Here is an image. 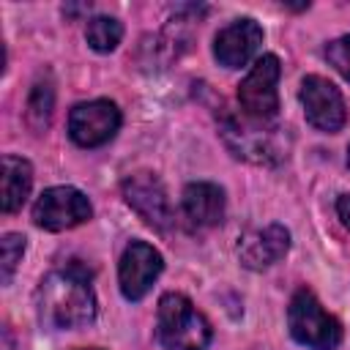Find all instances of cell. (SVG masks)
I'll return each instance as SVG.
<instances>
[{
    "label": "cell",
    "mask_w": 350,
    "mask_h": 350,
    "mask_svg": "<svg viewBox=\"0 0 350 350\" xmlns=\"http://www.w3.org/2000/svg\"><path fill=\"white\" fill-rule=\"evenodd\" d=\"M180 205H183V216L194 227H216L224 219V191L208 180L189 183L183 189Z\"/></svg>",
    "instance_id": "cell-12"
},
{
    "label": "cell",
    "mask_w": 350,
    "mask_h": 350,
    "mask_svg": "<svg viewBox=\"0 0 350 350\" xmlns=\"http://www.w3.org/2000/svg\"><path fill=\"white\" fill-rule=\"evenodd\" d=\"M298 96H301L304 115L314 129L334 134L345 126V120H347L345 98H342L339 88L334 82H328L325 77H317V74L304 77Z\"/></svg>",
    "instance_id": "cell-6"
},
{
    "label": "cell",
    "mask_w": 350,
    "mask_h": 350,
    "mask_svg": "<svg viewBox=\"0 0 350 350\" xmlns=\"http://www.w3.org/2000/svg\"><path fill=\"white\" fill-rule=\"evenodd\" d=\"M85 38L96 52H112L123 38V25L115 16H93L88 19Z\"/></svg>",
    "instance_id": "cell-15"
},
{
    "label": "cell",
    "mask_w": 350,
    "mask_h": 350,
    "mask_svg": "<svg viewBox=\"0 0 350 350\" xmlns=\"http://www.w3.org/2000/svg\"><path fill=\"white\" fill-rule=\"evenodd\" d=\"M287 325L298 345L309 350H336L342 342V325L328 314L312 290H298L287 309Z\"/></svg>",
    "instance_id": "cell-3"
},
{
    "label": "cell",
    "mask_w": 350,
    "mask_h": 350,
    "mask_svg": "<svg viewBox=\"0 0 350 350\" xmlns=\"http://www.w3.org/2000/svg\"><path fill=\"white\" fill-rule=\"evenodd\" d=\"M325 57H328V63L350 82V36L334 38V41L325 46Z\"/></svg>",
    "instance_id": "cell-18"
},
{
    "label": "cell",
    "mask_w": 350,
    "mask_h": 350,
    "mask_svg": "<svg viewBox=\"0 0 350 350\" xmlns=\"http://www.w3.org/2000/svg\"><path fill=\"white\" fill-rule=\"evenodd\" d=\"M38 314L49 328H79L96 317V295L90 287V268L71 260L52 271L38 284Z\"/></svg>",
    "instance_id": "cell-1"
},
{
    "label": "cell",
    "mask_w": 350,
    "mask_h": 350,
    "mask_svg": "<svg viewBox=\"0 0 350 350\" xmlns=\"http://www.w3.org/2000/svg\"><path fill=\"white\" fill-rule=\"evenodd\" d=\"M123 197L126 202L156 230H167L175 221L172 202L167 197L164 183L153 172H134L123 180Z\"/></svg>",
    "instance_id": "cell-8"
},
{
    "label": "cell",
    "mask_w": 350,
    "mask_h": 350,
    "mask_svg": "<svg viewBox=\"0 0 350 350\" xmlns=\"http://www.w3.org/2000/svg\"><path fill=\"white\" fill-rule=\"evenodd\" d=\"M90 216H93L90 200L74 186H52L41 191V197L33 205V221L52 232L85 224Z\"/></svg>",
    "instance_id": "cell-5"
},
{
    "label": "cell",
    "mask_w": 350,
    "mask_h": 350,
    "mask_svg": "<svg viewBox=\"0 0 350 350\" xmlns=\"http://www.w3.org/2000/svg\"><path fill=\"white\" fill-rule=\"evenodd\" d=\"M156 334L167 350H205L213 336L211 323L180 293H167L159 298Z\"/></svg>",
    "instance_id": "cell-2"
},
{
    "label": "cell",
    "mask_w": 350,
    "mask_h": 350,
    "mask_svg": "<svg viewBox=\"0 0 350 350\" xmlns=\"http://www.w3.org/2000/svg\"><path fill=\"white\" fill-rule=\"evenodd\" d=\"M262 44V30L254 19H235L213 38V57L224 68H241L246 66Z\"/></svg>",
    "instance_id": "cell-10"
},
{
    "label": "cell",
    "mask_w": 350,
    "mask_h": 350,
    "mask_svg": "<svg viewBox=\"0 0 350 350\" xmlns=\"http://www.w3.org/2000/svg\"><path fill=\"white\" fill-rule=\"evenodd\" d=\"M290 249V232L282 224H268L262 230H252L238 241V257L246 268L262 271L279 262Z\"/></svg>",
    "instance_id": "cell-11"
},
{
    "label": "cell",
    "mask_w": 350,
    "mask_h": 350,
    "mask_svg": "<svg viewBox=\"0 0 350 350\" xmlns=\"http://www.w3.org/2000/svg\"><path fill=\"white\" fill-rule=\"evenodd\" d=\"M279 57L276 55H262L254 60L252 71L243 77V82L238 85V104L243 109V115L249 120L257 123H268L276 118L279 109Z\"/></svg>",
    "instance_id": "cell-4"
},
{
    "label": "cell",
    "mask_w": 350,
    "mask_h": 350,
    "mask_svg": "<svg viewBox=\"0 0 350 350\" xmlns=\"http://www.w3.org/2000/svg\"><path fill=\"white\" fill-rule=\"evenodd\" d=\"M347 167H350V150H347Z\"/></svg>",
    "instance_id": "cell-20"
},
{
    "label": "cell",
    "mask_w": 350,
    "mask_h": 350,
    "mask_svg": "<svg viewBox=\"0 0 350 350\" xmlns=\"http://www.w3.org/2000/svg\"><path fill=\"white\" fill-rule=\"evenodd\" d=\"M246 118V115H243ZM257 126H262V123H257ZM252 129L249 126V118L241 123V120H227L224 123V139H227V145L235 150V156H241V159H249V161H268L271 156H282L279 150H276V145H273V134H268V129Z\"/></svg>",
    "instance_id": "cell-13"
},
{
    "label": "cell",
    "mask_w": 350,
    "mask_h": 350,
    "mask_svg": "<svg viewBox=\"0 0 350 350\" xmlns=\"http://www.w3.org/2000/svg\"><path fill=\"white\" fill-rule=\"evenodd\" d=\"M164 268L161 254L145 243V241H131L120 257L118 265V282H120V293L126 301H139L145 298V293L153 287V282L159 279Z\"/></svg>",
    "instance_id": "cell-9"
},
{
    "label": "cell",
    "mask_w": 350,
    "mask_h": 350,
    "mask_svg": "<svg viewBox=\"0 0 350 350\" xmlns=\"http://www.w3.org/2000/svg\"><path fill=\"white\" fill-rule=\"evenodd\" d=\"M33 186V167L19 156H3V178H0V208L3 213H14L22 208Z\"/></svg>",
    "instance_id": "cell-14"
},
{
    "label": "cell",
    "mask_w": 350,
    "mask_h": 350,
    "mask_svg": "<svg viewBox=\"0 0 350 350\" xmlns=\"http://www.w3.org/2000/svg\"><path fill=\"white\" fill-rule=\"evenodd\" d=\"M52 101H55V93H52V85L49 82H38L30 93V101H27V118L36 129H44L49 123V115H52Z\"/></svg>",
    "instance_id": "cell-16"
},
{
    "label": "cell",
    "mask_w": 350,
    "mask_h": 350,
    "mask_svg": "<svg viewBox=\"0 0 350 350\" xmlns=\"http://www.w3.org/2000/svg\"><path fill=\"white\" fill-rule=\"evenodd\" d=\"M336 213H339L342 224L350 230V194H342V197L336 200Z\"/></svg>",
    "instance_id": "cell-19"
},
{
    "label": "cell",
    "mask_w": 350,
    "mask_h": 350,
    "mask_svg": "<svg viewBox=\"0 0 350 350\" xmlns=\"http://www.w3.org/2000/svg\"><path fill=\"white\" fill-rule=\"evenodd\" d=\"M0 279L3 284L11 282L16 265L22 262V254H25V238L19 232H5L3 241H0Z\"/></svg>",
    "instance_id": "cell-17"
},
{
    "label": "cell",
    "mask_w": 350,
    "mask_h": 350,
    "mask_svg": "<svg viewBox=\"0 0 350 350\" xmlns=\"http://www.w3.org/2000/svg\"><path fill=\"white\" fill-rule=\"evenodd\" d=\"M120 129V109L107 101H82L68 115V134L79 148H98L109 142Z\"/></svg>",
    "instance_id": "cell-7"
}]
</instances>
